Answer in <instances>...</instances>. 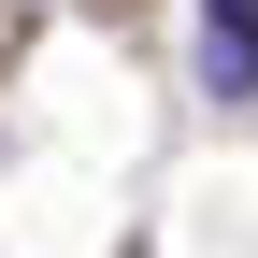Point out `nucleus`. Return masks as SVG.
I'll use <instances>...</instances> for the list:
<instances>
[{
    "label": "nucleus",
    "mask_w": 258,
    "mask_h": 258,
    "mask_svg": "<svg viewBox=\"0 0 258 258\" xmlns=\"http://www.w3.org/2000/svg\"><path fill=\"white\" fill-rule=\"evenodd\" d=\"M244 29H258V0H201V86H215V115H244V101H258Z\"/></svg>",
    "instance_id": "nucleus-1"
}]
</instances>
